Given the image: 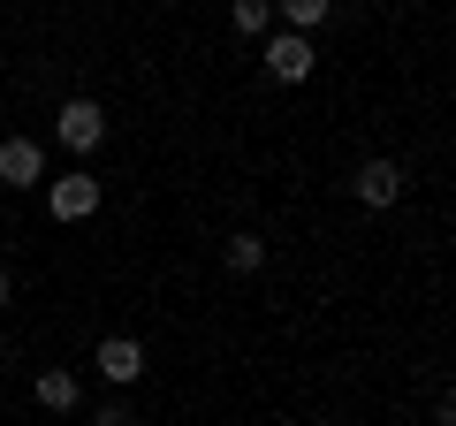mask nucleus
Instances as JSON below:
<instances>
[{"label": "nucleus", "instance_id": "obj_8", "mask_svg": "<svg viewBox=\"0 0 456 426\" xmlns=\"http://www.w3.org/2000/svg\"><path fill=\"white\" fill-rule=\"evenodd\" d=\"M274 8H281V16L297 23V31H312V23H320L327 8H335V0H274Z\"/></svg>", "mask_w": 456, "mask_h": 426}, {"label": "nucleus", "instance_id": "obj_10", "mask_svg": "<svg viewBox=\"0 0 456 426\" xmlns=\"http://www.w3.org/2000/svg\"><path fill=\"white\" fill-rule=\"evenodd\" d=\"M266 16H274V0H236V31H266Z\"/></svg>", "mask_w": 456, "mask_h": 426}, {"label": "nucleus", "instance_id": "obj_11", "mask_svg": "<svg viewBox=\"0 0 456 426\" xmlns=\"http://www.w3.org/2000/svg\"><path fill=\"white\" fill-rule=\"evenodd\" d=\"M99 426H130V411H99Z\"/></svg>", "mask_w": 456, "mask_h": 426}, {"label": "nucleus", "instance_id": "obj_3", "mask_svg": "<svg viewBox=\"0 0 456 426\" xmlns=\"http://www.w3.org/2000/svg\"><path fill=\"white\" fill-rule=\"evenodd\" d=\"M350 191H358L365 206H395V198H403V168H395V160H365Z\"/></svg>", "mask_w": 456, "mask_h": 426}, {"label": "nucleus", "instance_id": "obj_12", "mask_svg": "<svg viewBox=\"0 0 456 426\" xmlns=\"http://www.w3.org/2000/svg\"><path fill=\"white\" fill-rule=\"evenodd\" d=\"M0 305H8V274H0Z\"/></svg>", "mask_w": 456, "mask_h": 426}, {"label": "nucleus", "instance_id": "obj_9", "mask_svg": "<svg viewBox=\"0 0 456 426\" xmlns=\"http://www.w3.org/2000/svg\"><path fill=\"white\" fill-rule=\"evenodd\" d=\"M259 259H266V244H259V236H228V266H236V274H251Z\"/></svg>", "mask_w": 456, "mask_h": 426}, {"label": "nucleus", "instance_id": "obj_7", "mask_svg": "<svg viewBox=\"0 0 456 426\" xmlns=\"http://www.w3.org/2000/svg\"><path fill=\"white\" fill-rule=\"evenodd\" d=\"M38 404H46V411H69V404H77V373H38Z\"/></svg>", "mask_w": 456, "mask_h": 426}, {"label": "nucleus", "instance_id": "obj_6", "mask_svg": "<svg viewBox=\"0 0 456 426\" xmlns=\"http://www.w3.org/2000/svg\"><path fill=\"white\" fill-rule=\"evenodd\" d=\"M99 373L107 381H137L145 373V350H137L130 335H114V343H99Z\"/></svg>", "mask_w": 456, "mask_h": 426}, {"label": "nucleus", "instance_id": "obj_1", "mask_svg": "<svg viewBox=\"0 0 456 426\" xmlns=\"http://www.w3.org/2000/svg\"><path fill=\"white\" fill-rule=\"evenodd\" d=\"M312 61H320V53L305 46V31L266 38V77H274V84H305V77H312Z\"/></svg>", "mask_w": 456, "mask_h": 426}, {"label": "nucleus", "instance_id": "obj_5", "mask_svg": "<svg viewBox=\"0 0 456 426\" xmlns=\"http://www.w3.org/2000/svg\"><path fill=\"white\" fill-rule=\"evenodd\" d=\"M92 206H99V183L92 176H61V183H53V213H61V221H84Z\"/></svg>", "mask_w": 456, "mask_h": 426}, {"label": "nucleus", "instance_id": "obj_2", "mask_svg": "<svg viewBox=\"0 0 456 426\" xmlns=\"http://www.w3.org/2000/svg\"><path fill=\"white\" fill-rule=\"evenodd\" d=\"M99 137H107V115H99L92 99H69V107H61V145L69 152H92Z\"/></svg>", "mask_w": 456, "mask_h": 426}, {"label": "nucleus", "instance_id": "obj_4", "mask_svg": "<svg viewBox=\"0 0 456 426\" xmlns=\"http://www.w3.org/2000/svg\"><path fill=\"white\" fill-rule=\"evenodd\" d=\"M38 176H46L38 145H31V137H8V145H0V183H16V191H23V183H38Z\"/></svg>", "mask_w": 456, "mask_h": 426}]
</instances>
